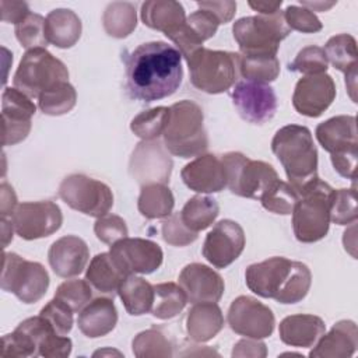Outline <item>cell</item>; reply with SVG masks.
Listing matches in <instances>:
<instances>
[{"label":"cell","mask_w":358,"mask_h":358,"mask_svg":"<svg viewBox=\"0 0 358 358\" xmlns=\"http://www.w3.org/2000/svg\"><path fill=\"white\" fill-rule=\"evenodd\" d=\"M182 78V55L166 42L141 43L126 59V85L134 99L152 102L171 96Z\"/></svg>","instance_id":"cell-1"},{"label":"cell","mask_w":358,"mask_h":358,"mask_svg":"<svg viewBox=\"0 0 358 358\" xmlns=\"http://www.w3.org/2000/svg\"><path fill=\"white\" fill-rule=\"evenodd\" d=\"M245 280L253 294L289 305L302 301L308 295L312 274L302 262L274 256L250 264L245 271Z\"/></svg>","instance_id":"cell-2"},{"label":"cell","mask_w":358,"mask_h":358,"mask_svg":"<svg viewBox=\"0 0 358 358\" xmlns=\"http://www.w3.org/2000/svg\"><path fill=\"white\" fill-rule=\"evenodd\" d=\"M271 150L281 162L288 183L299 194L303 187L317 179V150L312 133L299 124L278 129L271 140Z\"/></svg>","instance_id":"cell-3"},{"label":"cell","mask_w":358,"mask_h":358,"mask_svg":"<svg viewBox=\"0 0 358 358\" xmlns=\"http://www.w3.org/2000/svg\"><path fill=\"white\" fill-rule=\"evenodd\" d=\"M203 123L204 115L196 102L183 99L171 105L162 133L168 152L180 158L199 157L206 152L208 136Z\"/></svg>","instance_id":"cell-4"},{"label":"cell","mask_w":358,"mask_h":358,"mask_svg":"<svg viewBox=\"0 0 358 358\" xmlns=\"http://www.w3.org/2000/svg\"><path fill=\"white\" fill-rule=\"evenodd\" d=\"M333 190L334 189L320 178L301 190L299 199L291 213L294 235L299 242L313 243L327 235Z\"/></svg>","instance_id":"cell-5"},{"label":"cell","mask_w":358,"mask_h":358,"mask_svg":"<svg viewBox=\"0 0 358 358\" xmlns=\"http://www.w3.org/2000/svg\"><path fill=\"white\" fill-rule=\"evenodd\" d=\"M234 38L243 56H275L280 42L285 39L288 28L284 13L277 11L270 15L242 17L234 22Z\"/></svg>","instance_id":"cell-6"},{"label":"cell","mask_w":358,"mask_h":358,"mask_svg":"<svg viewBox=\"0 0 358 358\" xmlns=\"http://www.w3.org/2000/svg\"><path fill=\"white\" fill-rule=\"evenodd\" d=\"M192 84L207 94L228 91L238 80L239 53L201 48L187 60Z\"/></svg>","instance_id":"cell-7"},{"label":"cell","mask_w":358,"mask_h":358,"mask_svg":"<svg viewBox=\"0 0 358 358\" xmlns=\"http://www.w3.org/2000/svg\"><path fill=\"white\" fill-rule=\"evenodd\" d=\"M221 161L227 175V186L236 196L262 200L280 180L273 165L250 159L242 152H227Z\"/></svg>","instance_id":"cell-8"},{"label":"cell","mask_w":358,"mask_h":358,"mask_svg":"<svg viewBox=\"0 0 358 358\" xmlns=\"http://www.w3.org/2000/svg\"><path fill=\"white\" fill-rule=\"evenodd\" d=\"M62 81H69V70L45 48L27 50L13 78L14 87L29 98H38L43 91Z\"/></svg>","instance_id":"cell-9"},{"label":"cell","mask_w":358,"mask_h":358,"mask_svg":"<svg viewBox=\"0 0 358 358\" xmlns=\"http://www.w3.org/2000/svg\"><path fill=\"white\" fill-rule=\"evenodd\" d=\"M0 285L3 291L14 294L21 302L35 303L48 291L49 274L41 263L25 260L13 252H4Z\"/></svg>","instance_id":"cell-10"},{"label":"cell","mask_w":358,"mask_h":358,"mask_svg":"<svg viewBox=\"0 0 358 358\" xmlns=\"http://www.w3.org/2000/svg\"><path fill=\"white\" fill-rule=\"evenodd\" d=\"M59 196L73 210L95 218L106 215L113 206L110 187L81 173L64 178L59 186Z\"/></svg>","instance_id":"cell-11"},{"label":"cell","mask_w":358,"mask_h":358,"mask_svg":"<svg viewBox=\"0 0 358 358\" xmlns=\"http://www.w3.org/2000/svg\"><path fill=\"white\" fill-rule=\"evenodd\" d=\"M11 221L20 238L34 241L59 231L63 224V214L60 207L50 200L25 201L17 206Z\"/></svg>","instance_id":"cell-12"},{"label":"cell","mask_w":358,"mask_h":358,"mask_svg":"<svg viewBox=\"0 0 358 358\" xmlns=\"http://www.w3.org/2000/svg\"><path fill=\"white\" fill-rule=\"evenodd\" d=\"M227 319L232 331L249 338L270 337L275 326L273 310L248 295H241L232 301Z\"/></svg>","instance_id":"cell-13"},{"label":"cell","mask_w":358,"mask_h":358,"mask_svg":"<svg viewBox=\"0 0 358 358\" xmlns=\"http://www.w3.org/2000/svg\"><path fill=\"white\" fill-rule=\"evenodd\" d=\"M172 158L158 140H143L131 152L129 171L137 183L165 185L172 172Z\"/></svg>","instance_id":"cell-14"},{"label":"cell","mask_w":358,"mask_h":358,"mask_svg":"<svg viewBox=\"0 0 358 358\" xmlns=\"http://www.w3.org/2000/svg\"><path fill=\"white\" fill-rule=\"evenodd\" d=\"M109 255L127 274H151L164 259L158 243L143 238H123L110 245Z\"/></svg>","instance_id":"cell-15"},{"label":"cell","mask_w":358,"mask_h":358,"mask_svg":"<svg viewBox=\"0 0 358 358\" xmlns=\"http://www.w3.org/2000/svg\"><path fill=\"white\" fill-rule=\"evenodd\" d=\"M239 116L253 124L268 122L277 110V96L268 84L239 81L231 92Z\"/></svg>","instance_id":"cell-16"},{"label":"cell","mask_w":358,"mask_h":358,"mask_svg":"<svg viewBox=\"0 0 358 358\" xmlns=\"http://www.w3.org/2000/svg\"><path fill=\"white\" fill-rule=\"evenodd\" d=\"M245 232L232 220L218 221L207 234L203 243V256L217 268L232 264L245 249Z\"/></svg>","instance_id":"cell-17"},{"label":"cell","mask_w":358,"mask_h":358,"mask_svg":"<svg viewBox=\"0 0 358 358\" xmlns=\"http://www.w3.org/2000/svg\"><path fill=\"white\" fill-rule=\"evenodd\" d=\"M31 98L17 88H4L1 95L3 145H14L27 138L31 131V117L35 115Z\"/></svg>","instance_id":"cell-18"},{"label":"cell","mask_w":358,"mask_h":358,"mask_svg":"<svg viewBox=\"0 0 358 358\" xmlns=\"http://www.w3.org/2000/svg\"><path fill=\"white\" fill-rule=\"evenodd\" d=\"M336 84L331 76L315 74L302 77L294 90L292 105L295 110L308 117H319L334 101Z\"/></svg>","instance_id":"cell-19"},{"label":"cell","mask_w":358,"mask_h":358,"mask_svg":"<svg viewBox=\"0 0 358 358\" xmlns=\"http://www.w3.org/2000/svg\"><path fill=\"white\" fill-rule=\"evenodd\" d=\"M179 285L192 303L218 302L225 288L222 277L201 263L185 266L179 274Z\"/></svg>","instance_id":"cell-20"},{"label":"cell","mask_w":358,"mask_h":358,"mask_svg":"<svg viewBox=\"0 0 358 358\" xmlns=\"http://www.w3.org/2000/svg\"><path fill=\"white\" fill-rule=\"evenodd\" d=\"M316 138L330 157L358 154L357 119L351 115L330 117L316 127Z\"/></svg>","instance_id":"cell-21"},{"label":"cell","mask_w":358,"mask_h":358,"mask_svg":"<svg viewBox=\"0 0 358 358\" xmlns=\"http://www.w3.org/2000/svg\"><path fill=\"white\" fill-rule=\"evenodd\" d=\"M183 183L197 193H218L227 187L222 161L213 154H201L180 171Z\"/></svg>","instance_id":"cell-22"},{"label":"cell","mask_w":358,"mask_h":358,"mask_svg":"<svg viewBox=\"0 0 358 358\" xmlns=\"http://www.w3.org/2000/svg\"><path fill=\"white\" fill-rule=\"evenodd\" d=\"M90 259L87 243L76 236L66 235L52 243L48 252V260L53 273L63 278L76 277L83 273Z\"/></svg>","instance_id":"cell-23"},{"label":"cell","mask_w":358,"mask_h":358,"mask_svg":"<svg viewBox=\"0 0 358 358\" xmlns=\"http://www.w3.org/2000/svg\"><path fill=\"white\" fill-rule=\"evenodd\" d=\"M358 347V327L352 320L337 322L310 350L312 358H350Z\"/></svg>","instance_id":"cell-24"},{"label":"cell","mask_w":358,"mask_h":358,"mask_svg":"<svg viewBox=\"0 0 358 358\" xmlns=\"http://www.w3.org/2000/svg\"><path fill=\"white\" fill-rule=\"evenodd\" d=\"M17 327L29 334L41 357L64 358L71 352V340L67 336L59 334L41 315L22 320Z\"/></svg>","instance_id":"cell-25"},{"label":"cell","mask_w":358,"mask_h":358,"mask_svg":"<svg viewBox=\"0 0 358 358\" xmlns=\"http://www.w3.org/2000/svg\"><path fill=\"white\" fill-rule=\"evenodd\" d=\"M326 324L322 317L308 313L291 315L280 322L278 334L284 344L298 348H309L324 334Z\"/></svg>","instance_id":"cell-26"},{"label":"cell","mask_w":358,"mask_h":358,"mask_svg":"<svg viewBox=\"0 0 358 358\" xmlns=\"http://www.w3.org/2000/svg\"><path fill=\"white\" fill-rule=\"evenodd\" d=\"M117 323V310L110 298H95L90 301L78 313L77 326L80 331L90 337L98 338L109 334Z\"/></svg>","instance_id":"cell-27"},{"label":"cell","mask_w":358,"mask_h":358,"mask_svg":"<svg viewBox=\"0 0 358 358\" xmlns=\"http://www.w3.org/2000/svg\"><path fill=\"white\" fill-rule=\"evenodd\" d=\"M140 17L144 25L164 32L165 36L186 22L183 6L175 0L144 1Z\"/></svg>","instance_id":"cell-28"},{"label":"cell","mask_w":358,"mask_h":358,"mask_svg":"<svg viewBox=\"0 0 358 358\" xmlns=\"http://www.w3.org/2000/svg\"><path fill=\"white\" fill-rule=\"evenodd\" d=\"M224 327V316L217 302H200L187 312L186 331L190 340L206 343Z\"/></svg>","instance_id":"cell-29"},{"label":"cell","mask_w":358,"mask_h":358,"mask_svg":"<svg viewBox=\"0 0 358 358\" xmlns=\"http://www.w3.org/2000/svg\"><path fill=\"white\" fill-rule=\"evenodd\" d=\"M81 20L73 10L56 8L46 15L45 32L48 42L60 49L74 46L81 36Z\"/></svg>","instance_id":"cell-30"},{"label":"cell","mask_w":358,"mask_h":358,"mask_svg":"<svg viewBox=\"0 0 358 358\" xmlns=\"http://www.w3.org/2000/svg\"><path fill=\"white\" fill-rule=\"evenodd\" d=\"M126 277L127 274L116 264L109 252L94 256L85 273V280L92 288L112 296L117 292Z\"/></svg>","instance_id":"cell-31"},{"label":"cell","mask_w":358,"mask_h":358,"mask_svg":"<svg viewBox=\"0 0 358 358\" xmlns=\"http://www.w3.org/2000/svg\"><path fill=\"white\" fill-rule=\"evenodd\" d=\"M117 295L129 315L141 316L151 312L154 302V285L136 274H130L120 284Z\"/></svg>","instance_id":"cell-32"},{"label":"cell","mask_w":358,"mask_h":358,"mask_svg":"<svg viewBox=\"0 0 358 358\" xmlns=\"http://www.w3.org/2000/svg\"><path fill=\"white\" fill-rule=\"evenodd\" d=\"M173 206L175 199L166 185L154 183L141 186L137 208L143 217L148 220L166 218L172 214Z\"/></svg>","instance_id":"cell-33"},{"label":"cell","mask_w":358,"mask_h":358,"mask_svg":"<svg viewBox=\"0 0 358 358\" xmlns=\"http://www.w3.org/2000/svg\"><path fill=\"white\" fill-rule=\"evenodd\" d=\"M220 214V206L210 196H193L180 211L183 224L193 232L208 228Z\"/></svg>","instance_id":"cell-34"},{"label":"cell","mask_w":358,"mask_h":358,"mask_svg":"<svg viewBox=\"0 0 358 358\" xmlns=\"http://www.w3.org/2000/svg\"><path fill=\"white\" fill-rule=\"evenodd\" d=\"M102 24L105 32L112 38L129 36L137 25L136 7L127 1H113L108 4L102 15Z\"/></svg>","instance_id":"cell-35"},{"label":"cell","mask_w":358,"mask_h":358,"mask_svg":"<svg viewBox=\"0 0 358 358\" xmlns=\"http://www.w3.org/2000/svg\"><path fill=\"white\" fill-rule=\"evenodd\" d=\"M186 302L187 298L180 285L175 282L155 284L151 315L161 320L172 319L183 310Z\"/></svg>","instance_id":"cell-36"},{"label":"cell","mask_w":358,"mask_h":358,"mask_svg":"<svg viewBox=\"0 0 358 358\" xmlns=\"http://www.w3.org/2000/svg\"><path fill=\"white\" fill-rule=\"evenodd\" d=\"M324 53L327 62H330L338 71L347 74L348 71L357 69V41L348 34H338L331 36L324 45Z\"/></svg>","instance_id":"cell-37"},{"label":"cell","mask_w":358,"mask_h":358,"mask_svg":"<svg viewBox=\"0 0 358 358\" xmlns=\"http://www.w3.org/2000/svg\"><path fill=\"white\" fill-rule=\"evenodd\" d=\"M76 102L77 92L69 81L57 83L38 96L39 109L49 116H60L70 112Z\"/></svg>","instance_id":"cell-38"},{"label":"cell","mask_w":358,"mask_h":358,"mask_svg":"<svg viewBox=\"0 0 358 358\" xmlns=\"http://www.w3.org/2000/svg\"><path fill=\"white\" fill-rule=\"evenodd\" d=\"M239 74L246 81L268 84L280 74L277 56H243L239 53Z\"/></svg>","instance_id":"cell-39"},{"label":"cell","mask_w":358,"mask_h":358,"mask_svg":"<svg viewBox=\"0 0 358 358\" xmlns=\"http://www.w3.org/2000/svg\"><path fill=\"white\" fill-rule=\"evenodd\" d=\"M133 354L137 358H151V357H172L173 347L172 343L159 329H148L140 331L131 343Z\"/></svg>","instance_id":"cell-40"},{"label":"cell","mask_w":358,"mask_h":358,"mask_svg":"<svg viewBox=\"0 0 358 358\" xmlns=\"http://www.w3.org/2000/svg\"><path fill=\"white\" fill-rule=\"evenodd\" d=\"M168 106H155L143 110L133 117L130 123V130L143 140H155L162 136L165 124L168 122Z\"/></svg>","instance_id":"cell-41"},{"label":"cell","mask_w":358,"mask_h":358,"mask_svg":"<svg viewBox=\"0 0 358 358\" xmlns=\"http://www.w3.org/2000/svg\"><path fill=\"white\" fill-rule=\"evenodd\" d=\"M45 22L46 18H43L41 14L29 13L15 25V36L22 48L27 50L38 48L46 49L49 42L45 32Z\"/></svg>","instance_id":"cell-42"},{"label":"cell","mask_w":358,"mask_h":358,"mask_svg":"<svg viewBox=\"0 0 358 358\" xmlns=\"http://www.w3.org/2000/svg\"><path fill=\"white\" fill-rule=\"evenodd\" d=\"M357 190L351 189L333 190L330 197V221L337 225H348L357 221Z\"/></svg>","instance_id":"cell-43"},{"label":"cell","mask_w":358,"mask_h":358,"mask_svg":"<svg viewBox=\"0 0 358 358\" xmlns=\"http://www.w3.org/2000/svg\"><path fill=\"white\" fill-rule=\"evenodd\" d=\"M299 199V194L296 190L284 180H278V183L260 200L262 206L274 213L281 215H288L292 213L296 201Z\"/></svg>","instance_id":"cell-44"},{"label":"cell","mask_w":358,"mask_h":358,"mask_svg":"<svg viewBox=\"0 0 358 358\" xmlns=\"http://www.w3.org/2000/svg\"><path fill=\"white\" fill-rule=\"evenodd\" d=\"M55 298L70 306L73 312H80L91 301L92 288L87 280H67L57 287Z\"/></svg>","instance_id":"cell-45"},{"label":"cell","mask_w":358,"mask_h":358,"mask_svg":"<svg viewBox=\"0 0 358 358\" xmlns=\"http://www.w3.org/2000/svg\"><path fill=\"white\" fill-rule=\"evenodd\" d=\"M329 69V62L323 48L306 46L298 52L294 62L289 63L291 71H298L306 76L323 74Z\"/></svg>","instance_id":"cell-46"},{"label":"cell","mask_w":358,"mask_h":358,"mask_svg":"<svg viewBox=\"0 0 358 358\" xmlns=\"http://www.w3.org/2000/svg\"><path fill=\"white\" fill-rule=\"evenodd\" d=\"M1 357H38V348L28 333L15 327L10 334H4L1 338Z\"/></svg>","instance_id":"cell-47"},{"label":"cell","mask_w":358,"mask_h":358,"mask_svg":"<svg viewBox=\"0 0 358 358\" xmlns=\"http://www.w3.org/2000/svg\"><path fill=\"white\" fill-rule=\"evenodd\" d=\"M73 310L64 302L57 298L50 299L39 312L42 317H45L52 327L62 336H67L73 327Z\"/></svg>","instance_id":"cell-48"},{"label":"cell","mask_w":358,"mask_h":358,"mask_svg":"<svg viewBox=\"0 0 358 358\" xmlns=\"http://www.w3.org/2000/svg\"><path fill=\"white\" fill-rule=\"evenodd\" d=\"M162 238L172 246H186L197 239V232L190 231L182 221L180 213H173L162 221Z\"/></svg>","instance_id":"cell-49"},{"label":"cell","mask_w":358,"mask_h":358,"mask_svg":"<svg viewBox=\"0 0 358 358\" xmlns=\"http://www.w3.org/2000/svg\"><path fill=\"white\" fill-rule=\"evenodd\" d=\"M282 13L289 29L303 34H315L323 28L316 14L302 6H288Z\"/></svg>","instance_id":"cell-50"},{"label":"cell","mask_w":358,"mask_h":358,"mask_svg":"<svg viewBox=\"0 0 358 358\" xmlns=\"http://www.w3.org/2000/svg\"><path fill=\"white\" fill-rule=\"evenodd\" d=\"M94 232L96 238L106 245H113L115 242L127 238L129 234L124 220L115 214L99 217L94 224Z\"/></svg>","instance_id":"cell-51"},{"label":"cell","mask_w":358,"mask_h":358,"mask_svg":"<svg viewBox=\"0 0 358 358\" xmlns=\"http://www.w3.org/2000/svg\"><path fill=\"white\" fill-rule=\"evenodd\" d=\"M186 25L201 42H204L215 35L220 21L210 11L199 8L186 17Z\"/></svg>","instance_id":"cell-52"},{"label":"cell","mask_w":358,"mask_h":358,"mask_svg":"<svg viewBox=\"0 0 358 358\" xmlns=\"http://www.w3.org/2000/svg\"><path fill=\"white\" fill-rule=\"evenodd\" d=\"M199 8L210 11L215 18L220 21V24L229 22L236 11V3L232 0L225 1H197Z\"/></svg>","instance_id":"cell-53"},{"label":"cell","mask_w":358,"mask_h":358,"mask_svg":"<svg viewBox=\"0 0 358 358\" xmlns=\"http://www.w3.org/2000/svg\"><path fill=\"white\" fill-rule=\"evenodd\" d=\"M267 355V348L263 341L259 338H249L239 340L232 350V357H255V358H264Z\"/></svg>","instance_id":"cell-54"},{"label":"cell","mask_w":358,"mask_h":358,"mask_svg":"<svg viewBox=\"0 0 358 358\" xmlns=\"http://www.w3.org/2000/svg\"><path fill=\"white\" fill-rule=\"evenodd\" d=\"M0 10H1V20L4 22H11V24H18L22 21L31 11L29 7L25 1H7L1 0L0 1Z\"/></svg>","instance_id":"cell-55"},{"label":"cell","mask_w":358,"mask_h":358,"mask_svg":"<svg viewBox=\"0 0 358 358\" xmlns=\"http://www.w3.org/2000/svg\"><path fill=\"white\" fill-rule=\"evenodd\" d=\"M17 196L14 193V189L7 183L1 182L0 185V215L1 218H7L8 215H13L17 208Z\"/></svg>","instance_id":"cell-56"},{"label":"cell","mask_w":358,"mask_h":358,"mask_svg":"<svg viewBox=\"0 0 358 358\" xmlns=\"http://www.w3.org/2000/svg\"><path fill=\"white\" fill-rule=\"evenodd\" d=\"M249 7L255 11H257L260 15H270L280 11V7L282 4L281 0L277 1H249Z\"/></svg>","instance_id":"cell-57"},{"label":"cell","mask_w":358,"mask_h":358,"mask_svg":"<svg viewBox=\"0 0 358 358\" xmlns=\"http://www.w3.org/2000/svg\"><path fill=\"white\" fill-rule=\"evenodd\" d=\"M13 221H8L7 218H1V248L4 249L8 242L13 241Z\"/></svg>","instance_id":"cell-58"},{"label":"cell","mask_w":358,"mask_h":358,"mask_svg":"<svg viewBox=\"0 0 358 358\" xmlns=\"http://www.w3.org/2000/svg\"><path fill=\"white\" fill-rule=\"evenodd\" d=\"M299 3L302 7L310 10L312 13L313 11H327L329 8H331L336 4V1L326 3V1H302V0Z\"/></svg>","instance_id":"cell-59"},{"label":"cell","mask_w":358,"mask_h":358,"mask_svg":"<svg viewBox=\"0 0 358 358\" xmlns=\"http://www.w3.org/2000/svg\"><path fill=\"white\" fill-rule=\"evenodd\" d=\"M345 85L347 90L350 92V96L354 102H357V96H355V90H357V69L348 71L345 74Z\"/></svg>","instance_id":"cell-60"}]
</instances>
